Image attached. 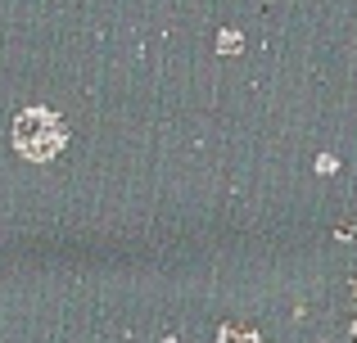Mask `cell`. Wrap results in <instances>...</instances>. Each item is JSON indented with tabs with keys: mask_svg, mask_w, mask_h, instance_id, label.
I'll return each mask as SVG.
<instances>
[{
	"mask_svg": "<svg viewBox=\"0 0 357 343\" xmlns=\"http://www.w3.org/2000/svg\"><path fill=\"white\" fill-rule=\"evenodd\" d=\"M14 145H18L23 159L45 163V159H54L59 145H63V122L50 113V109H27V113H18V122H14Z\"/></svg>",
	"mask_w": 357,
	"mask_h": 343,
	"instance_id": "obj_1",
	"label": "cell"
},
{
	"mask_svg": "<svg viewBox=\"0 0 357 343\" xmlns=\"http://www.w3.org/2000/svg\"><path fill=\"white\" fill-rule=\"evenodd\" d=\"M218 343H258V335H249V330H240V326H227L218 335Z\"/></svg>",
	"mask_w": 357,
	"mask_h": 343,
	"instance_id": "obj_2",
	"label": "cell"
},
{
	"mask_svg": "<svg viewBox=\"0 0 357 343\" xmlns=\"http://www.w3.org/2000/svg\"><path fill=\"white\" fill-rule=\"evenodd\" d=\"M218 45H222V50H227V54H240V45H244V41H240V36H236V32H227V36H222V41H218Z\"/></svg>",
	"mask_w": 357,
	"mask_h": 343,
	"instance_id": "obj_3",
	"label": "cell"
},
{
	"mask_svg": "<svg viewBox=\"0 0 357 343\" xmlns=\"http://www.w3.org/2000/svg\"><path fill=\"white\" fill-rule=\"evenodd\" d=\"M353 335H357V326H353Z\"/></svg>",
	"mask_w": 357,
	"mask_h": 343,
	"instance_id": "obj_4",
	"label": "cell"
}]
</instances>
